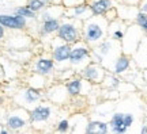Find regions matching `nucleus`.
Returning <instances> with one entry per match:
<instances>
[{"mask_svg":"<svg viewBox=\"0 0 147 134\" xmlns=\"http://www.w3.org/2000/svg\"><path fill=\"white\" fill-rule=\"evenodd\" d=\"M121 53H123V50H121L120 42L108 37L97 46L91 47V61L101 64L106 71L110 72L115 61Z\"/></svg>","mask_w":147,"mask_h":134,"instance_id":"f257e3e1","label":"nucleus"},{"mask_svg":"<svg viewBox=\"0 0 147 134\" xmlns=\"http://www.w3.org/2000/svg\"><path fill=\"white\" fill-rule=\"evenodd\" d=\"M108 26L109 22L104 15H93L82 25V39L91 47L97 46L108 38Z\"/></svg>","mask_w":147,"mask_h":134,"instance_id":"f03ea898","label":"nucleus"},{"mask_svg":"<svg viewBox=\"0 0 147 134\" xmlns=\"http://www.w3.org/2000/svg\"><path fill=\"white\" fill-rule=\"evenodd\" d=\"M90 62H91V46L87 45L83 39L74 42L71 45V53H69V67L74 68L76 73H79Z\"/></svg>","mask_w":147,"mask_h":134,"instance_id":"7ed1b4c3","label":"nucleus"},{"mask_svg":"<svg viewBox=\"0 0 147 134\" xmlns=\"http://www.w3.org/2000/svg\"><path fill=\"white\" fill-rule=\"evenodd\" d=\"M63 18L64 19L60 22L56 37L60 38L61 41L69 43V45L82 39V25H83V22L72 19V18H67V16H63Z\"/></svg>","mask_w":147,"mask_h":134,"instance_id":"20e7f679","label":"nucleus"},{"mask_svg":"<svg viewBox=\"0 0 147 134\" xmlns=\"http://www.w3.org/2000/svg\"><path fill=\"white\" fill-rule=\"evenodd\" d=\"M144 35H146V34L143 33L142 29L138 26V25L129 23L128 27H127V30H125V34L123 37V39L120 41L123 53L132 56L134 52L136 50V47L139 46V43H140V41L143 39Z\"/></svg>","mask_w":147,"mask_h":134,"instance_id":"39448f33","label":"nucleus"},{"mask_svg":"<svg viewBox=\"0 0 147 134\" xmlns=\"http://www.w3.org/2000/svg\"><path fill=\"white\" fill-rule=\"evenodd\" d=\"M64 85H65V89L68 92L69 98H75V96H79V95L87 96L94 88V85L91 83L84 80L82 76H79L78 73L74 75L72 77H69L68 80H65Z\"/></svg>","mask_w":147,"mask_h":134,"instance_id":"423d86ee","label":"nucleus"},{"mask_svg":"<svg viewBox=\"0 0 147 134\" xmlns=\"http://www.w3.org/2000/svg\"><path fill=\"white\" fill-rule=\"evenodd\" d=\"M108 72H109V71H106L101 64L91 61L90 64H87V65H86L78 75L79 76H82L84 80L90 81L93 85H101Z\"/></svg>","mask_w":147,"mask_h":134,"instance_id":"0eeeda50","label":"nucleus"},{"mask_svg":"<svg viewBox=\"0 0 147 134\" xmlns=\"http://www.w3.org/2000/svg\"><path fill=\"white\" fill-rule=\"evenodd\" d=\"M69 53H71V45L56 37L52 49V58L55 64L69 68Z\"/></svg>","mask_w":147,"mask_h":134,"instance_id":"6e6552de","label":"nucleus"},{"mask_svg":"<svg viewBox=\"0 0 147 134\" xmlns=\"http://www.w3.org/2000/svg\"><path fill=\"white\" fill-rule=\"evenodd\" d=\"M53 117V106L49 104H38L29 113V121L32 123H44L51 121Z\"/></svg>","mask_w":147,"mask_h":134,"instance_id":"1a4fd4ad","label":"nucleus"},{"mask_svg":"<svg viewBox=\"0 0 147 134\" xmlns=\"http://www.w3.org/2000/svg\"><path fill=\"white\" fill-rule=\"evenodd\" d=\"M0 25L8 30H25L27 19L16 14H0Z\"/></svg>","mask_w":147,"mask_h":134,"instance_id":"9d476101","label":"nucleus"},{"mask_svg":"<svg viewBox=\"0 0 147 134\" xmlns=\"http://www.w3.org/2000/svg\"><path fill=\"white\" fill-rule=\"evenodd\" d=\"M64 16L84 22L86 19H89V18L93 16V12H91V8H90L89 3H83V4L75 5V7L64 8Z\"/></svg>","mask_w":147,"mask_h":134,"instance_id":"9b49d317","label":"nucleus"},{"mask_svg":"<svg viewBox=\"0 0 147 134\" xmlns=\"http://www.w3.org/2000/svg\"><path fill=\"white\" fill-rule=\"evenodd\" d=\"M116 11H117V18L124 21L128 25L135 22V18L139 12L138 5L123 4V3H116Z\"/></svg>","mask_w":147,"mask_h":134,"instance_id":"f8f14e48","label":"nucleus"},{"mask_svg":"<svg viewBox=\"0 0 147 134\" xmlns=\"http://www.w3.org/2000/svg\"><path fill=\"white\" fill-rule=\"evenodd\" d=\"M132 62H134L132 61V56L125 54V53H121L120 56L117 57V60L115 61L113 68H112L110 72L117 75V76H123V75H125V73L129 72Z\"/></svg>","mask_w":147,"mask_h":134,"instance_id":"ddd939ff","label":"nucleus"},{"mask_svg":"<svg viewBox=\"0 0 147 134\" xmlns=\"http://www.w3.org/2000/svg\"><path fill=\"white\" fill-rule=\"evenodd\" d=\"M56 64L52 57H38L34 62V72L42 76H49L55 72Z\"/></svg>","mask_w":147,"mask_h":134,"instance_id":"4468645a","label":"nucleus"},{"mask_svg":"<svg viewBox=\"0 0 147 134\" xmlns=\"http://www.w3.org/2000/svg\"><path fill=\"white\" fill-rule=\"evenodd\" d=\"M128 27V23H125L121 19H115V21L109 22V26H108V37L115 39V41L120 42L123 39V37L125 34V30Z\"/></svg>","mask_w":147,"mask_h":134,"instance_id":"2eb2a0df","label":"nucleus"},{"mask_svg":"<svg viewBox=\"0 0 147 134\" xmlns=\"http://www.w3.org/2000/svg\"><path fill=\"white\" fill-rule=\"evenodd\" d=\"M132 61L136 64V67L139 69H144L147 68V35L143 37V39L140 41L139 46L136 47V50L132 54Z\"/></svg>","mask_w":147,"mask_h":134,"instance_id":"dca6fc26","label":"nucleus"},{"mask_svg":"<svg viewBox=\"0 0 147 134\" xmlns=\"http://www.w3.org/2000/svg\"><path fill=\"white\" fill-rule=\"evenodd\" d=\"M108 123H109V131H112V133L124 134L128 131V127L124 123V113H120V111L112 113Z\"/></svg>","mask_w":147,"mask_h":134,"instance_id":"f3484780","label":"nucleus"},{"mask_svg":"<svg viewBox=\"0 0 147 134\" xmlns=\"http://www.w3.org/2000/svg\"><path fill=\"white\" fill-rule=\"evenodd\" d=\"M89 5L93 15H105L106 12L116 5L113 0H89Z\"/></svg>","mask_w":147,"mask_h":134,"instance_id":"a211bd4d","label":"nucleus"},{"mask_svg":"<svg viewBox=\"0 0 147 134\" xmlns=\"http://www.w3.org/2000/svg\"><path fill=\"white\" fill-rule=\"evenodd\" d=\"M86 134H106L109 133V123L101 119H89L86 130Z\"/></svg>","mask_w":147,"mask_h":134,"instance_id":"6ab92c4d","label":"nucleus"},{"mask_svg":"<svg viewBox=\"0 0 147 134\" xmlns=\"http://www.w3.org/2000/svg\"><path fill=\"white\" fill-rule=\"evenodd\" d=\"M5 126L11 131H18V130H22L25 126H27V119L23 115H21L18 111H15V113H12L11 115H8Z\"/></svg>","mask_w":147,"mask_h":134,"instance_id":"aec40b11","label":"nucleus"},{"mask_svg":"<svg viewBox=\"0 0 147 134\" xmlns=\"http://www.w3.org/2000/svg\"><path fill=\"white\" fill-rule=\"evenodd\" d=\"M60 18H48V19H42L41 25V34L42 35H51V34H56L60 26Z\"/></svg>","mask_w":147,"mask_h":134,"instance_id":"412c9836","label":"nucleus"},{"mask_svg":"<svg viewBox=\"0 0 147 134\" xmlns=\"http://www.w3.org/2000/svg\"><path fill=\"white\" fill-rule=\"evenodd\" d=\"M49 92H51L49 93V98L51 99H53L55 96H57V98L55 99V103H57V104L65 103V102L69 99V95H68V92H67V89H65V85H64V84L53 87Z\"/></svg>","mask_w":147,"mask_h":134,"instance_id":"4be33fe9","label":"nucleus"},{"mask_svg":"<svg viewBox=\"0 0 147 134\" xmlns=\"http://www.w3.org/2000/svg\"><path fill=\"white\" fill-rule=\"evenodd\" d=\"M42 95L40 92V89H36V88H26L25 91H23V102L29 106H33V104H36L38 100H41Z\"/></svg>","mask_w":147,"mask_h":134,"instance_id":"5701e85b","label":"nucleus"},{"mask_svg":"<svg viewBox=\"0 0 147 134\" xmlns=\"http://www.w3.org/2000/svg\"><path fill=\"white\" fill-rule=\"evenodd\" d=\"M121 83H123V80H121L117 75H115V73H112V72H108L101 85L108 88V89H117V91H119Z\"/></svg>","mask_w":147,"mask_h":134,"instance_id":"b1692460","label":"nucleus"},{"mask_svg":"<svg viewBox=\"0 0 147 134\" xmlns=\"http://www.w3.org/2000/svg\"><path fill=\"white\" fill-rule=\"evenodd\" d=\"M12 11H14V14L21 15V16H23V18H26V19H36L37 18V12L32 11L27 5H18V7H15Z\"/></svg>","mask_w":147,"mask_h":134,"instance_id":"393cba45","label":"nucleus"},{"mask_svg":"<svg viewBox=\"0 0 147 134\" xmlns=\"http://www.w3.org/2000/svg\"><path fill=\"white\" fill-rule=\"evenodd\" d=\"M26 5L34 12H40L48 7V0H27Z\"/></svg>","mask_w":147,"mask_h":134,"instance_id":"a878e982","label":"nucleus"},{"mask_svg":"<svg viewBox=\"0 0 147 134\" xmlns=\"http://www.w3.org/2000/svg\"><path fill=\"white\" fill-rule=\"evenodd\" d=\"M135 25H138V26L142 29V31L146 34L147 33V14H144V12H138L136 18H135V22H134Z\"/></svg>","mask_w":147,"mask_h":134,"instance_id":"bb28decb","label":"nucleus"},{"mask_svg":"<svg viewBox=\"0 0 147 134\" xmlns=\"http://www.w3.org/2000/svg\"><path fill=\"white\" fill-rule=\"evenodd\" d=\"M69 130H71V122L67 118L60 119L56 125V131H59V133H67Z\"/></svg>","mask_w":147,"mask_h":134,"instance_id":"cd10ccee","label":"nucleus"},{"mask_svg":"<svg viewBox=\"0 0 147 134\" xmlns=\"http://www.w3.org/2000/svg\"><path fill=\"white\" fill-rule=\"evenodd\" d=\"M83 3H89V0H61V5H63L64 8L75 7V5L83 4Z\"/></svg>","mask_w":147,"mask_h":134,"instance_id":"c85d7f7f","label":"nucleus"},{"mask_svg":"<svg viewBox=\"0 0 147 134\" xmlns=\"http://www.w3.org/2000/svg\"><path fill=\"white\" fill-rule=\"evenodd\" d=\"M104 16L106 18V21H108V22H112V21H115V19H117V11H116V5L113 7V8H110V10L108 11Z\"/></svg>","mask_w":147,"mask_h":134,"instance_id":"c756f323","label":"nucleus"},{"mask_svg":"<svg viewBox=\"0 0 147 134\" xmlns=\"http://www.w3.org/2000/svg\"><path fill=\"white\" fill-rule=\"evenodd\" d=\"M134 122H135V117H134V114H131V113L124 114V123H125V126L128 127V129L134 125Z\"/></svg>","mask_w":147,"mask_h":134,"instance_id":"7c9ffc66","label":"nucleus"},{"mask_svg":"<svg viewBox=\"0 0 147 134\" xmlns=\"http://www.w3.org/2000/svg\"><path fill=\"white\" fill-rule=\"evenodd\" d=\"M138 10L140 11V12H144V14H147V0H139Z\"/></svg>","mask_w":147,"mask_h":134,"instance_id":"2f4dec72","label":"nucleus"},{"mask_svg":"<svg viewBox=\"0 0 147 134\" xmlns=\"http://www.w3.org/2000/svg\"><path fill=\"white\" fill-rule=\"evenodd\" d=\"M4 37H5V29L0 25V41H3V39H4Z\"/></svg>","mask_w":147,"mask_h":134,"instance_id":"473e14b6","label":"nucleus"},{"mask_svg":"<svg viewBox=\"0 0 147 134\" xmlns=\"http://www.w3.org/2000/svg\"><path fill=\"white\" fill-rule=\"evenodd\" d=\"M142 76H143V80L147 83V68H144V69H142Z\"/></svg>","mask_w":147,"mask_h":134,"instance_id":"72a5a7b5","label":"nucleus"},{"mask_svg":"<svg viewBox=\"0 0 147 134\" xmlns=\"http://www.w3.org/2000/svg\"><path fill=\"white\" fill-rule=\"evenodd\" d=\"M140 133H142V134H147V125H143V126H142Z\"/></svg>","mask_w":147,"mask_h":134,"instance_id":"f704fd0d","label":"nucleus"},{"mask_svg":"<svg viewBox=\"0 0 147 134\" xmlns=\"http://www.w3.org/2000/svg\"><path fill=\"white\" fill-rule=\"evenodd\" d=\"M3 103H4V98H3V96H0V106H1Z\"/></svg>","mask_w":147,"mask_h":134,"instance_id":"c9c22d12","label":"nucleus"},{"mask_svg":"<svg viewBox=\"0 0 147 134\" xmlns=\"http://www.w3.org/2000/svg\"><path fill=\"white\" fill-rule=\"evenodd\" d=\"M113 1H116V3H124L125 0H113Z\"/></svg>","mask_w":147,"mask_h":134,"instance_id":"e433bc0d","label":"nucleus"},{"mask_svg":"<svg viewBox=\"0 0 147 134\" xmlns=\"http://www.w3.org/2000/svg\"><path fill=\"white\" fill-rule=\"evenodd\" d=\"M146 35H147V33H146Z\"/></svg>","mask_w":147,"mask_h":134,"instance_id":"4c0bfd02","label":"nucleus"}]
</instances>
